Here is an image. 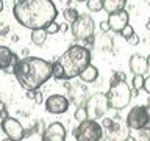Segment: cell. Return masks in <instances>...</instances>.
I'll return each mask as SVG.
<instances>
[{"label": "cell", "mask_w": 150, "mask_h": 141, "mask_svg": "<svg viewBox=\"0 0 150 141\" xmlns=\"http://www.w3.org/2000/svg\"><path fill=\"white\" fill-rule=\"evenodd\" d=\"M13 14L22 27L30 30H45L55 22L58 9L52 0H19L13 6Z\"/></svg>", "instance_id": "6da1fadb"}, {"label": "cell", "mask_w": 150, "mask_h": 141, "mask_svg": "<svg viewBox=\"0 0 150 141\" xmlns=\"http://www.w3.org/2000/svg\"><path fill=\"white\" fill-rule=\"evenodd\" d=\"M53 63L38 56H25L16 63L13 69L19 85L27 91H38L52 77Z\"/></svg>", "instance_id": "7a4b0ae2"}, {"label": "cell", "mask_w": 150, "mask_h": 141, "mask_svg": "<svg viewBox=\"0 0 150 141\" xmlns=\"http://www.w3.org/2000/svg\"><path fill=\"white\" fill-rule=\"evenodd\" d=\"M56 61L63 69V80L80 77V74L91 64V50L84 46L74 44Z\"/></svg>", "instance_id": "3957f363"}, {"label": "cell", "mask_w": 150, "mask_h": 141, "mask_svg": "<svg viewBox=\"0 0 150 141\" xmlns=\"http://www.w3.org/2000/svg\"><path fill=\"white\" fill-rule=\"evenodd\" d=\"M108 102H110V108L112 110H122V108L128 107L131 102V88L125 80H116L111 78L110 89L106 93Z\"/></svg>", "instance_id": "277c9868"}, {"label": "cell", "mask_w": 150, "mask_h": 141, "mask_svg": "<svg viewBox=\"0 0 150 141\" xmlns=\"http://www.w3.org/2000/svg\"><path fill=\"white\" fill-rule=\"evenodd\" d=\"M103 130L105 129L102 127L100 122L94 119H88L75 127L72 135L77 141H102Z\"/></svg>", "instance_id": "5b68a950"}, {"label": "cell", "mask_w": 150, "mask_h": 141, "mask_svg": "<svg viewBox=\"0 0 150 141\" xmlns=\"http://www.w3.org/2000/svg\"><path fill=\"white\" fill-rule=\"evenodd\" d=\"M110 108V102H108V97H106V93H97V94H92L91 97L88 99L86 102V110H88V115H89V119H103L105 113L108 111Z\"/></svg>", "instance_id": "8992f818"}, {"label": "cell", "mask_w": 150, "mask_h": 141, "mask_svg": "<svg viewBox=\"0 0 150 141\" xmlns=\"http://www.w3.org/2000/svg\"><path fill=\"white\" fill-rule=\"evenodd\" d=\"M94 30H96V22L88 14H80V17L70 25L72 35L80 41H88L91 36H94Z\"/></svg>", "instance_id": "52a82bcc"}, {"label": "cell", "mask_w": 150, "mask_h": 141, "mask_svg": "<svg viewBox=\"0 0 150 141\" xmlns=\"http://www.w3.org/2000/svg\"><path fill=\"white\" fill-rule=\"evenodd\" d=\"M125 124L130 130H145L149 124V113H147V105H138L133 107L128 111L125 118Z\"/></svg>", "instance_id": "ba28073f"}, {"label": "cell", "mask_w": 150, "mask_h": 141, "mask_svg": "<svg viewBox=\"0 0 150 141\" xmlns=\"http://www.w3.org/2000/svg\"><path fill=\"white\" fill-rule=\"evenodd\" d=\"M2 130L5 132L6 138L13 141H22L25 138V130H23L22 124L14 118H6L2 121Z\"/></svg>", "instance_id": "9c48e42d"}, {"label": "cell", "mask_w": 150, "mask_h": 141, "mask_svg": "<svg viewBox=\"0 0 150 141\" xmlns=\"http://www.w3.org/2000/svg\"><path fill=\"white\" fill-rule=\"evenodd\" d=\"M45 110L52 115H63L69 110V99L63 94H52L45 99Z\"/></svg>", "instance_id": "30bf717a"}, {"label": "cell", "mask_w": 150, "mask_h": 141, "mask_svg": "<svg viewBox=\"0 0 150 141\" xmlns=\"http://www.w3.org/2000/svg\"><path fill=\"white\" fill-rule=\"evenodd\" d=\"M108 24H110V28L111 31H116L120 35V31L124 30L127 25H130L128 21H130V14L127 9H122V11H117V13H112V14H108Z\"/></svg>", "instance_id": "8fae6325"}, {"label": "cell", "mask_w": 150, "mask_h": 141, "mask_svg": "<svg viewBox=\"0 0 150 141\" xmlns=\"http://www.w3.org/2000/svg\"><path fill=\"white\" fill-rule=\"evenodd\" d=\"M42 141H66V127L61 122H52L42 132Z\"/></svg>", "instance_id": "7c38bea8"}, {"label": "cell", "mask_w": 150, "mask_h": 141, "mask_svg": "<svg viewBox=\"0 0 150 141\" xmlns=\"http://www.w3.org/2000/svg\"><path fill=\"white\" fill-rule=\"evenodd\" d=\"M17 55L6 46H0V69L2 70H9L14 69L17 63Z\"/></svg>", "instance_id": "4fadbf2b"}, {"label": "cell", "mask_w": 150, "mask_h": 141, "mask_svg": "<svg viewBox=\"0 0 150 141\" xmlns=\"http://www.w3.org/2000/svg\"><path fill=\"white\" fill-rule=\"evenodd\" d=\"M130 69L134 75H144L149 70V64H147V58L139 53H133L130 58Z\"/></svg>", "instance_id": "5bb4252c"}, {"label": "cell", "mask_w": 150, "mask_h": 141, "mask_svg": "<svg viewBox=\"0 0 150 141\" xmlns=\"http://www.w3.org/2000/svg\"><path fill=\"white\" fill-rule=\"evenodd\" d=\"M125 5H127V0H103V9L108 14L122 11V9H125Z\"/></svg>", "instance_id": "9a60e30c"}, {"label": "cell", "mask_w": 150, "mask_h": 141, "mask_svg": "<svg viewBox=\"0 0 150 141\" xmlns=\"http://www.w3.org/2000/svg\"><path fill=\"white\" fill-rule=\"evenodd\" d=\"M97 77H98V69H97L94 64H89L88 68L84 69L81 74H80V78H81L84 83H92V82H96Z\"/></svg>", "instance_id": "2e32d148"}, {"label": "cell", "mask_w": 150, "mask_h": 141, "mask_svg": "<svg viewBox=\"0 0 150 141\" xmlns=\"http://www.w3.org/2000/svg\"><path fill=\"white\" fill-rule=\"evenodd\" d=\"M47 36H49V33L45 30H33L31 31V42L36 46H44Z\"/></svg>", "instance_id": "e0dca14e"}, {"label": "cell", "mask_w": 150, "mask_h": 141, "mask_svg": "<svg viewBox=\"0 0 150 141\" xmlns=\"http://www.w3.org/2000/svg\"><path fill=\"white\" fill-rule=\"evenodd\" d=\"M63 17L66 19V22L67 24H72L77 21V19L80 17V13L77 11V8H74V6H69V8H66L64 11H63Z\"/></svg>", "instance_id": "ac0fdd59"}, {"label": "cell", "mask_w": 150, "mask_h": 141, "mask_svg": "<svg viewBox=\"0 0 150 141\" xmlns=\"http://www.w3.org/2000/svg\"><path fill=\"white\" fill-rule=\"evenodd\" d=\"M74 118L80 122V124H81V122H84V121H88V119H89V115H88L86 107H78L77 110H75V113H74Z\"/></svg>", "instance_id": "d6986e66"}, {"label": "cell", "mask_w": 150, "mask_h": 141, "mask_svg": "<svg viewBox=\"0 0 150 141\" xmlns=\"http://www.w3.org/2000/svg\"><path fill=\"white\" fill-rule=\"evenodd\" d=\"M86 6H88L89 11L98 13V11H102V9H103V0H88Z\"/></svg>", "instance_id": "ffe728a7"}, {"label": "cell", "mask_w": 150, "mask_h": 141, "mask_svg": "<svg viewBox=\"0 0 150 141\" xmlns=\"http://www.w3.org/2000/svg\"><path fill=\"white\" fill-rule=\"evenodd\" d=\"M144 82H145L144 75H134L131 86H133V89H136V91H141V89H144Z\"/></svg>", "instance_id": "44dd1931"}, {"label": "cell", "mask_w": 150, "mask_h": 141, "mask_svg": "<svg viewBox=\"0 0 150 141\" xmlns=\"http://www.w3.org/2000/svg\"><path fill=\"white\" fill-rule=\"evenodd\" d=\"M52 77L56 80H63V69L58 64V61H53V70H52Z\"/></svg>", "instance_id": "7402d4cb"}, {"label": "cell", "mask_w": 150, "mask_h": 141, "mask_svg": "<svg viewBox=\"0 0 150 141\" xmlns=\"http://www.w3.org/2000/svg\"><path fill=\"white\" fill-rule=\"evenodd\" d=\"M27 97L35 100L36 103H41L42 102V93L38 89V91H27Z\"/></svg>", "instance_id": "603a6c76"}, {"label": "cell", "mask_w": 150, "mask_h": 141, "mask_svg": "<svg viewBox=\"0 0 150 141\" xmlns=\"http://www.w3.org/2000/svg\"><path fill=\"white\" fill-rule=\"evenodd\" d=\"M133 35H134V30H133V27H131V25H127L124 30L120 31V36L124 38L125 41H127V39H130V38L133 36Z\"/></svg>", "instance_id": "cb8c5ba5"}, {"label": "cell", "mask_w": 150, "mask_h": 141, "mask_svg": "<svg viewBox=\"0 0 150 141\" xmlns=\"http://www.w3.org/2000/svg\"><path fill=\"white\" fill-rule=\"evenodd\" d=\"M100 124H102V127H103V129H108V130H111L112 127H114V124H116V122L112 121L111 118H103Z\"/></svg>", "instance_id": "d4e9b609"}, {"label": "cell", "mask_w": 150, "mask_h": 141, "mask_svg": "<svg viewBox=\"0 0 150 141\" xmlns=\"http://www.w3.org/2000/svg\"><path fill=\"white\" fill-rule=\"evenodd\" d=\"M59 30H61V25H58V24H56V22L50 24V25L45 28V31L49 33V35H55V33H58Z\"/></svg>", "instance_id": "484cf974"}, {"label": "cell", "mask_w": 150, "mask_h": 141, "mask_svg": "<svg viewBox=\"0 0 150 141\" xmlns=\"http://www.w3.org/2000/svg\"><path fill=\"white\" fill-rule=\"evenodd\" d=\"M127 42H128L130 46H138V44H139V36L134 33V35L130 38V39H127Z\"/></svg>", "instance_id": "4316f807"}, {"label": "cell", "mask_w": 150, "mask_h": 141, "mask_svg": "<svg viewBox=\"0 0 150 141\" xmlns=\"http://www.w3.org/2000/svg\"><path fill=\"white\" fill-rule=\"evenodd\" d=\"M100 30L102 31H111V28H110V24H108V21H102L100 22Z\"/></svg>", "instance_id": "83f0119b"}, {"label": "cell", "mask_w": 150, "mask_h": 141, "mask_svg": "<svg viewBox=\"0 0 150 141\" xmlns=\"http://www.w3.org/2000/svg\"><path fill=\"white\" fill-rule=\"evenodd\" d=\"M144 91L150 94V75L149 77H145V82H144Z\"/></svg>", "instance_id": "f1b7e54d"}, {"label": "cell", "mask_w": 150, "mask_h": 141, "mask_svg": "<svg viewBox=\"0 0 150 141\" xmlns=\"http://www.w3.org/2000/svg\"><path fill=\"white\" fill-rule=\"evenodd\" d=\"M147 113H149V124H147V129H145V132H150V105H147Z\"/></svg>", "instance_id": "f546056e"}, {"label": "cell", "mask_w": 150, "mask_h": 141, "mask_svg": "<svg viewBox=\"0 0 150 141\" xmlns=\"http://www.w3.org/2000/svg\"><path fill=\"white\" fill-rule=\"evenodd\" d=\"M2 111H5V103L0 102V113H2Z\"/></svg>", "instance_id": "4dcf8cb0"}, {"label": "cell", "mask_w": 150, "mask_h": 141, "mask_svg": "<svg viewBox=\"0 0 150 141\" xmlns=\"http://www.w3.org/2000/svg\"><path fill=\"white\" fill-rule=\"evenodd\" d=\"M145 28L150 31V17H149V21H147V24H145Z\"/></svg>", "instance_id": "1f68e13d"}, {"label": "cell", "mask_w": 150, "mask_h": 141, "mask_svg": "<svg viewBox=\"0 0 150 141\" xmlns=\"http://www.w3.org/2000/svg\"><path fill=\"white\" fill-rule=\"evenodd\" d=\"M2 9H3V2L0 0V11H2Z\"/></svg>", "instance_id": "d6a6232c"}, {"label": "cell", "mask_w": 150, "mask_h": 141, "mask_svg": "<svg viewBox=\"0 0 150 141\" xmlns=\"http://www.w3.org/2000/svg\"><path fill=\"white\" fill-rule=\"evenodd\" d=\"M147 64H149V68H150V55L147 56Z\"/></svg>", "instance_id": "836d02e7"}, {"label": "cell", "mask_w": 150, "mask_h": 141, "mask_svg": "<svg viewBox=\"0 0 150 141\" xmlns=\"http://www.w3.org/2000/svg\"><path fill=\"white\" fill-rule=\"evenodd\" d=\"M2 141H13V140H9V138H5V140H2Z\"/></svg>", "instance_id": "e575fe53"}, {"label": "cell", "mask_w": 150, "mask_h": 141, "mask_svg": "<svg viewBox=\"0 0 150 141\" xmlns=\"http://www.w3.org/2000/svg\"><path fill=\"white\" fill-rule=\"evenodd\" d=\"M102 141H103V140H102Z\"/></svg>", "instance_id": "d590c367"}]
</instances>
